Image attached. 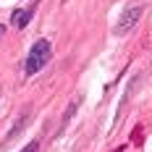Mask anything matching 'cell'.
<instances>
[{
	"label": "cell",
	"instance_id": "obj_5",
	"mask_svg": "<svg viewBox=\"0 0 152 152\" xmlns=\"http://www.w3.org/2000/svg\"><path fill=\"white\" fill-rule=\"evenodd\" d=\"M79 102H81V100H76V102H71V105H68V110H66V115H63V126H66V123L71 121V115L76 113V107H79Z\"/></svg>",
	"mask_w": 152,
	"mask_h": 152
},
{
	"label": "cell",
	"instance_id": "obj_3",
	"mask_svg": "<svg viewBox=\"0 0 152 152\" xmlns=\"http://www.w3.org/2000/svg\"><path fill=\"white\" fill-rule=\"evenodd\" d=\"M31 16H34V8H16L13 13H11V26L13 29H24L31 21Z\"/></svg>",
	"mask_w": 152,
	"mask_h": 152
},
{
	"label": "cell",
	"instance_id": "obj_1",
	"mask_svg": "<svg viewBox=\"0 0 152 152\" xmlns=\"http://www.w3.org/2000/svg\"><path fill=\"white\" fill-rule=\"evenodd\" d=\"M50 58H53V45H50V39H45V37L37 39V42L31 45L26 61H24V74H26V76L39 74L47 63H50Z\"/></svg>",
	"mask_w": 152,
	"mask_h": 152
},
{
	"label": "cell",
	"instance_id": "obj_4",
	"mask_svg": "<svg viewBox=\"0 0 152 152\" xmlns=\"http://www.w3.org/2000/svg\"><path fill=\"white\" fill-rule=\"evenodd\" d=\"M26 121H29V113H24V115H21V118H18V123H16L13 129H11V134H8V139H13V137H18V131H21V129H24V126H26Z\"/></svg>",
	"mask_w": 152,
	"mask_h": 152
},
{
	"label": "cell",
	"instance_id": "obj_6",
	"mask_svg": "<svg viewBox=\"0 0 152 152\" xmlns=\"http://www.w3.org/2000/svg\"><path fill=\"white\" fill-rule=\"evenodd\" d=\"M37 150H39V142L34 139V142H29V144H26L24 150H18V152H37Z\"/></svg>",
	"mask_w": 152,
	"mask_h": 152
},
{
	"label": "cell",
	"instance_id": "obj_2",
	"mask_svg": "<svg viewBox=\"0 0 152 152\" xmlns=\"http://www.w3.org/2000/svg\"><path fill=\"white\" fill-rule=\"evenodd\" d=\"M142 13H144V5H142V3H131V5H126V8L121 11L118 24H115V34H118V37H126V34L139 24Z\"/></svg>",
	"mask_w": 152,
	"mask_h": 152
}]
</instances>
